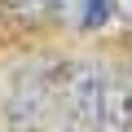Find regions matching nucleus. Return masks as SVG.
<instances>
[{"label":"nucleus","instance_id":"7ed1b4c3","mask_svg":"<svg viewBox=\"0 0 132 132\" xmlns=\"http://www.w3.org/2000/svg\"><path fill=\"white\" fill-rule=\"evenodd\" d=\"M93 132H132V75H106Z\"/></svg>","mask_w":132,"mask_h":132},{"label":"nucleus","instance_id":"20e7f679","mask_svg":"<svg viewBox=\"0 0 132 132\" xmlns=\"http://www.w3.org/2000/svg\"><path fill=\"white\" fill-rule=\"evenodd\" d=\"M9 13H18V18H48V13H57L66 0H0Z\"/></svg>","mask_w":132,"mask_h":132},{"label":"nucleus","instance_id":"39448f33","mask_svg":"<svg viewBox=\"0 0 132 132\" xmlns=\"http://www.w3.org/2000/svg\"><path fill=\"white\" fill-rule=\"evenodd\" d=\"M110 18L114 22H132V0H110Z\"/></svg>","mask_w":132,"mask_h":132},{"label":"nucleus","instance_id":"f257e3e1","mask_svg":"<svg viewBox=\"0 0 132 132\" xmlns=\"http://www.w3.org/2000/svg\"><path fill=\"white\" fill-rule=\"evenodd\" d=\"M101 88H106L101 62H71V66L57 71V106L75 123V132H93L97 106H101Z\"/></svg>","mask_w":132,"mask_h":132},{"label":"nucleus","instance_id":"f03ea898","mask_svg":"<svg viewBox=\"0 0 132 132\" xmlns=\"http://www.w3.org/2000/svg\"><path fill=\"white\" fill-rule=\"evenodd\" d=\"M53 101H57V71L53 75L48 71H27L13 84V97H9V132H40Z\"/></svg>","mask_w":132,"mask_h":132}]
</instances>
